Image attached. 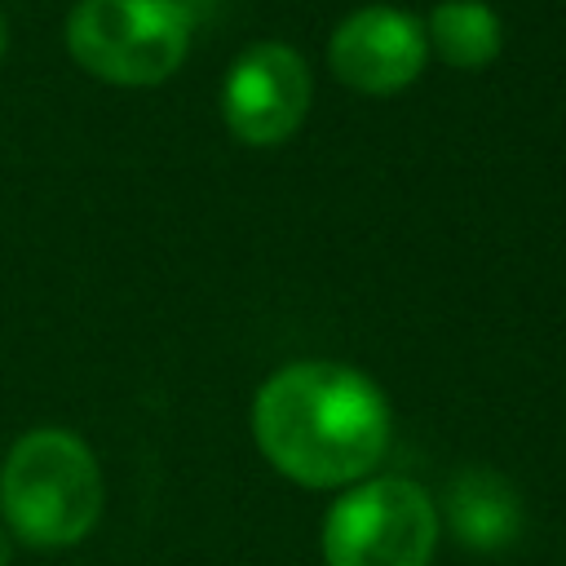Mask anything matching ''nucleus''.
I'll return each mask as SVG.
<instances>
[{
    "instance_id": "obj_2",
    "label": "nucleus",
    "mask_w": 566,
    "mask_h": 566,
    "mask_svg": "<svg viewBox=\"0 0 566 566\" xmlns=\"http://www.w3.org/2000/svg\"><path fill=\"white\" fill-rule=\"evenodd\" d=\"M0 513L31 548L80 544L102 513V469L71 429L22 433L0 464Z\"/></svg>"
},
{
    "instance_id": "obj_3",
    "label": "nucleus",
    "mask_w": 566,
    "mask_h": 566,
    "mask_svg": "<svg viewBox=\"0 0 566 566\" xmlns=\"http://www.w3.org/2000/svg\"><path fill=\"white\" fill-rule=\"evenodd\" d=\"M195 13L186 0H80L66 18V53L106 84L150 88L190 49Z\"/></svg>"
},
{
    "instance_id": "obj_7",
    "label": "nucleus",
    "mask_w": 566,
    "mask_h": 566,
    "mask_svg": "<svg viewBox=\"0 0 566 566\" xmlns=\"http://www.w3.org/2000/svg\"><path fill=\"white\" fill-rule=\"evenodd\" d=\"M442 517L469 553H504L522 535V495L500 469L469 464L447 482Z\"/></svg>"
},
{
    "instance_id": "obj_1",
    "label": "nucleus",
    "mask_w": 566,
    "mask_h": 566,
    "mask_svg": "<svg viewBox=\"0 0 566 566\" xmlns=\"http://www.w3.org/2000/svg\"><path fill=\"white\" fill-rule=\"evenodd\" d=\"M252 438L296 486H354L385 455L389 402L349 363H287L252 398Z\"/></svg>"
},
{
    "instance_id": "obj_10",
    "label": "nucleus",
    "mask_w": 566,
    "mask_h": 566,
    "mask_svg": "<svg viewBox=\"0 0 566 566\" xmlns=\"http://www.w3.org/2000/svg\"><path fill=\"white\" fill-rule=\"evenodd\" d=\"M4 44H9V27H4V13H0V57H4Z\"/></svg>"
},
{
    "instance_id": "obj_9",
    "label": "nucleus",
    "mask_w": 566,
    "mask_h": 566,
    "mask_svg": "<svg viewBox=\"0 0 566 566\" xmlns=\"http://www.w3.org/2000/svg\"><path fill=\"white\" fill-rule=\"evenodd\" d=\"M9 553H13V544H9V535H4V526H0V566H9Z\"/></svg>"
},
{
    "instance_id": "obj_6",
    "label": "nucleus",
    "mask_w": 566,
    "mask_h": 566,
    "mask_svg": "<svg viewBox=\"0 0 566 566\" xmlns=\"http://www.w3.org/2000/svg\"><path fill=\"white\" fill-rule=\"evenodd\" d=\"M429 62L424 22L394 4H363L345 13L327 40L332 75L363 97L402 93Z\"/></svg>"
},
{
    "instance_id": "obj_4",
    "label": "nucleus",
    "mask_w": 566,
    "mask_h": 566,
    "mask_svg": "<svg viewBox=\"0 0 566 566\" xmlns=\"http://www.w3.org/2000/svg\"><path fill=\"white\" fill-rule=\"evenodd\" d=\"M438 504L411 478L354 482L323 522L327 566H429L438 548Z\"/></svg>"
},
{
    "instance_id": "obj_8",
    "label": "nucleus",
    "mask_w": 566,
    "mask_h": 566,
    "mask_svg": "<svg viewBox=\"0 0 566 566\" xmlns=\"http://www.w3.org/2000/svg\"><path fill=\"white\" fill-rule=\"evenodd\" d=\"M424 35H429V53H438L455 71L491 66L504 44L500 13L486 0H438L424 22Z\"/></svg>"
},
{
    "instance_id": "obj_5",
    "label": "nucleus",
    "mask_w": 566,
    "mask_h": 566,
    "mask_svg": "<svg viewBox=\"0 0 566 566\" xmlns=\"http://www.w3.org/2000/svg\"><path fill=\"white\" fill-rule=\"evenodd\" d=\"M310 62L283 40L248 44L221 84V119L248 146L287 142L310 111Z\"/></svg>"
}]
</instances>
